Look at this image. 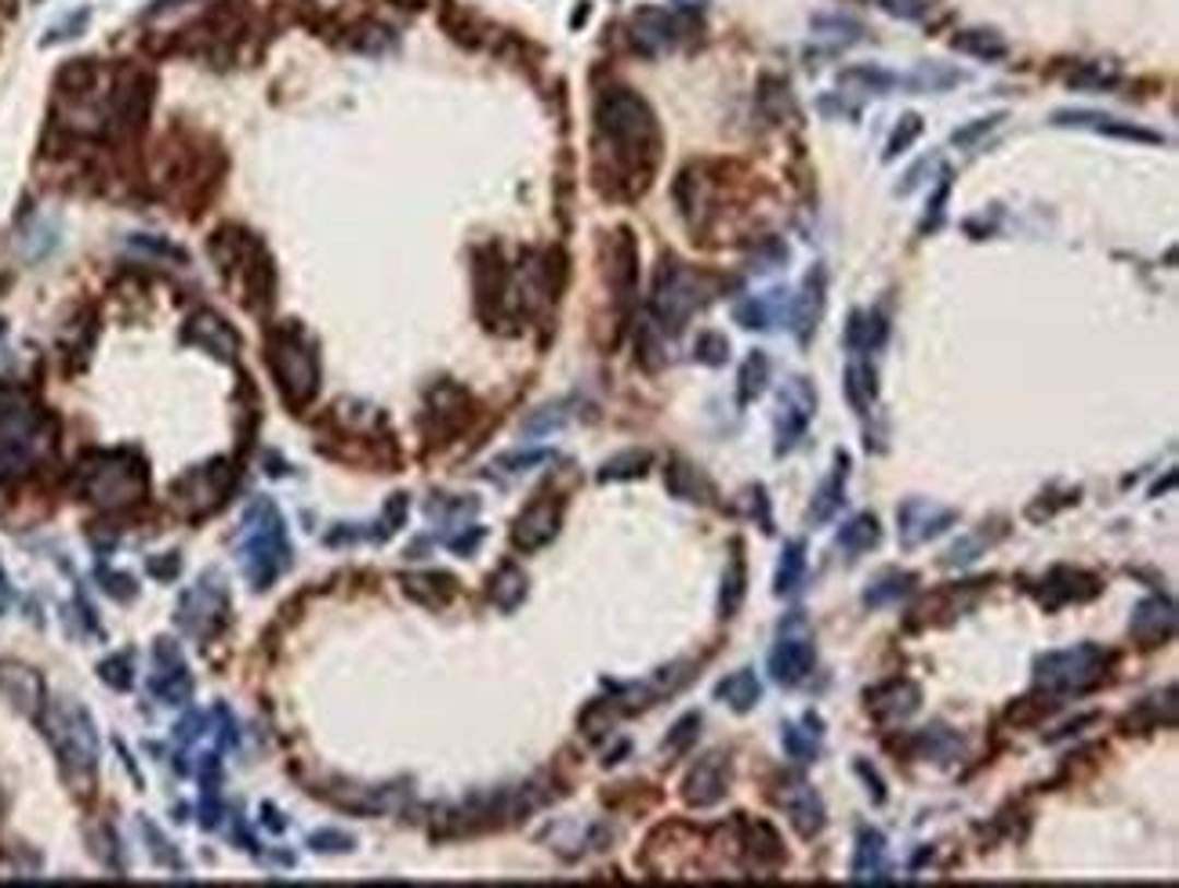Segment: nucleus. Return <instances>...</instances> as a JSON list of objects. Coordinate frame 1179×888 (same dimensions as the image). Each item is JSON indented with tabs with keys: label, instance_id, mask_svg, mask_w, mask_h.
Listing matches in <instances>:
<instances>
[{
	"label": "nucleus",
	"instance_id": "obj_9",
	"mask_svg": "<svg viewBox=\"0 0 1179 888\" xmlns=\"http://www.w3.org/2000/svg\"><path fill=\"white\" fill-rule=\"evenodd\" d=\"M1052 123H1057V128H1082V131L1110 134V139H1125V142H1147V145L1165 142L1158 131L1140 128V123H1132V120H1118V117H1110V113H1093V109H1060V113H1052Z\"/></svg>",
	"mask_w": 1179,
	"mask_h": 888
},
{
	"label": "nucleus",
	"instance_id": "obj_8",
	"mask_svg": "<svg viewBox=\"0 0 1179 888\" xmlns=\"http://www.w3.org/2000/svg\"><path fill=\"white\" fill-rule=\"evenodd\" d=\"M559 519H563V500L559 497H549L541 494L534 497L530 505L523 508V516L516 519L512 526V544L519 552H538L541 544H549L555 537V530H559Z\"/></svg>",
	"mask_w": 1179,
	"mask_h": 888
},
{
	"label": "nucleus",
	"instance_id": "obj_45",
	"mask_svg": "<svg viewBox=\"0 0 1179 888\" xmlns=\"http://www.w3.org/2000/svg\"><path fill=\"white\" fill-rule=\"evenodd\" d=\"M998 120H1005L1002 113H994V117H983V120H977V123H969V128H958L955 134H951V142H955L958 150H966V145H972V142H977L980 134H988V131L994 128Z\"/></svg>",
	"mask_w": 1179,
	"mask_h": 888
},
{
	"label": "nucleus",
	"instance_id": "obj_2",
	"mask_svg": "<svg viewBox=\"0 0 1179 888\" xmlns=\"http://www.w3.org/2000/svg\"><path fill=\"white\" fill-rule=\"evenodd\" d=\"M708 298H711V280L705 272L683 265L679 258H664L661 265H657L650 312L664 334H679L689 316L697 309H705Z\"/></svg>",
	"mask_w": 1179,
	"mask_h": 888
},
{
	"label": "nucleus",
	"instance_id": "obj_21",
	"mask_svg": "<svg viewBox=\"0 0 1179 888\" xmlns=\"http://www.w3.org/2000/svg\"><path fill=\"white\" fill-rule=\"evenodd\" d=\"M966 81V73L955 70V66L944 62H918L907 76H897V87L911 91V95H922V91H947Z\"/></svg>",
	"mask_w": 1179,
	"mask_h": 888
},
{
	"label": "nucleus",
	"instance_id": "obj_18",
	"mask_svg": "<svg viewBox=\"0 0 1179 888\" xmlns=\"http://www.w3.org/2000/svg\"><path fill=\"white\" fill-rule=\"evenodd\" d=\"M821 316H824V269H813L806 276V287H802L795 305H791V327H795L799 341H810Z\"/></svg>",
	"mask_w": 1179,
	"mask_h": 888
},
{
	"label": "nucleus",
	"instance_id": "obj_47",
	"mask_svg": "<svg viewBox=\"0 0 1179 888\" xmlns=\"http://www.w3.org/2000/svg\"><path fill=\"white\" fill-rule=\"evenodd\" d=\"M947 192H951V175H944V181H940V189H936V197H933V208H929L925 222H922V233H925V229H936V225H940V218H944V203H947Z\"/></svg>",
	"mask_w": 1179,
	"mask_h": 888
},
{
	"label": "nucleus",
	"instance_id": "obj_19",
	"mask_svg": "<svg viewBox=\"0 0 1179 888\" xmlns=\"http://www.w3.org/2000/svg\"><path fill=\"white\" fill-rule=\"evenodd\" d=\"M897 87V73L879 70V66H849L838 73V98H868V95H886Z\"/></svg>",
	"mask_w": 1179,
	"mask_h": 888
},
{
	"label": "nucleus",
	"instance_id": "obj_28",
	"mask_svg": "<svg viewBox=\"0 0 1179 888\" xmlns=\"http://www.w3.org/2000/svg\"><path fill=\"white\" fill-rule=\"evenodd\" d=\"M744 591H747V566H744V555H741V541H733V555H730V563H726L722 595H719V613H722V617H733V613L741 609Z\"/></svg>",
	"mask_w": 1179,
	"mask_h": 888
},
{
	"label": "nucleus",
	"instance_id": "obj_13",
	"mask_svg": "<svg viewBox=\"0 0 1179 888\" xmlns=\"http://www.w3.org/2000/svg\"><path fill=\"white\" fill-rule=\"evenodd\" d=\"M780 805L791 819V827L799 830V838H816L824 830V802L810 783L802 780H788L785 791H780Z\"/></svg>",
	"mask_w": 1179,
	"mask_h": 888
},
{
	"label": "nucleus",
	"instance_id": "obj_41",
	"mask_svg": "<svg viewBox=\"0 0 1179 888\" xmlns=\"http://www.w3.org/2000/svg\"><path fill=\"white\" fill-rule=\"evenodd\" d=\"M697 359L708 363V367H719V363L730 359V341H726L722 334H716V330H708V334L697 338Z\"/></svg>",
	"mask_w": 1179,
	"mask_h": 888
},
{
	"label": "nucleus",
	"instance_id": "obj_24",
	"mask_svg": "<svg viewBox=\"0 0 1179 888\" xmlns=\"http://www.w3.org/2000/svg\"><path fill=\"white\" fill-rule=\"evenodd\" d=\"M716 697L722 703H730L736 714H747L752 708H758V700H763V686H758V678L752 671H733V675H726L716 686Z\"/></svg>",
	"mask_w": 1179,
	"mask_h": 888
},
{
	"label": "nucleus",
	"instance_id": "obj_29",
	"mask_svg": "<svg viewBox=\"0 0 1179 888\" xmlns=\"http://www.w3.org/2000/svg\"><path fill=\"white\" fill-rule=\"evenodd\" d=\"M951 48L962 55H972V59H983V62H998L1009 55V44L998 37L994 29H962L958 37L951 40Z\"/></svg>",
	"mask_w": 1179,
	"mask_h": 888
},
{
	"label": "nucleus",
	"instance_id": "obj_46",
	"mask_svg": "<svg viewBox=\"0 0 1179 888\" xmlns=\"http://www.w3.org/2000/svg\"><path fill=\"white\" fill-rule=\"evenodd\" d=\"M563 421H566V414H563V410L559 406H544V414H534V417H530L527 421V431H530V436H538V431H549V428H559L563 425Z\"/></svg>",
	"mask_w": 1179,
	"mask_h": 888
},
{
	"label": "nucleus",
	"instance_id": "obj_40",
	"mask_svg": "<svg viewBox=\"0 0 1179 888\" xmlns=\"http://www.w3.org/2000/svg\"><path fill=\"white\" fill-rule=\"evenodd\" d=\"M988 548H991V537H988V530H980V533H972V537L958 541L955 548L944 555V566H969L972 559H980Z\"/></svg>",
	"mask_w": 1179,
	"mask_h": 888
},
{
	"label": "nucleus",
	"instance_id": "obj_48",
	"mask_svg": "<svg viewBox=\"0 0 1179 888\" xmlns=\"http://www.w3.org/2000/svg\"><path fill=\"white\" fill-rule=\"evenodd\" d=\"M857 772H860V777L868 780V791L875 794V802H879V805L886 802V791H882V780H879V772H875V769H868V761H857Z\"/></svg>",
	"mask_w": 1179,
	"mask_h": 888
},
{
	"label": "nucleus",
	"instance_id": "obj_43",
	"mask_svg": "<svg viewBox=\"0 0 1179 888\" xmlns=\"http://www.w3.org/2000/svg\"><path fill=\"white\" fill-rule=\"evenodd\" d=\"M697 733H700V714H686V719L675 725V733L664 739V750L679 755V750H686L689 744H694Z\"/></svg>",
	"mask_w": 1179,
	"mask_h": 888
},
{
	"label": "nucleus",
	"instance_id": "obj_34",
	"mask_svg": "<svg viewBox=\"0 0 1179 888\" xmlns=\"http://www.w3.org/2000/svg\"><path fill=\"white\" fill-rule=\"evenodd\" d=\"M527 595V577L516 566H502V573L491 580V599L502 609H516Z\"/></svg>",
	"mask_w": 1179,
	"mask_h": 888
},
{
	"label": "nucleus",
	"instance_id": "obj_1",
	"mask_svg": "<svg viewBox=\"0 0 1179 888\" xmlns=\"http://www.w3.org/2000/svg\"><path fill=\"white\" fill-rule=\"evenodd\" d=\"M596 128L614 167L625 181H635V192H642L661 156V128L653 109L632 87H606L596 102Z\"/></svg>",
	"mask_w": 1179,
	"mask_h": 888
},
{
	"label": "nucleus",
	"instance_id": "obj_7",
	"mask_svg": "<svg viewBox=\"0 0 1179 888\" xmlns=\"http://www.w3.org/2000/svg\"><path fill=\"white\" fill-rule=\"evenodd\" d=\"M816 406V392L810 389L806 378H791L780 389V417H777V453L795 450V442L806 431L810 417Z\"/></svg>",
	"mask_w": 1179,
	"mask_h": 888
},
{
	"label": "nucleus",
	"instance_id": "obj_37",
	"mask_svg": "<svg viewBox=\"0 0 1179 888\" xmlns=\"http://www.w3.org/2000/svg\"><path fill=\"white\" fill-rule=\"evenodd\" d=\"M664 479H668V489H672L675 497H683V500H700V489L711 494V486L700 479L697 469H689V464H672Z\"/></svg>",
	"mask_w": 1179,
	"mask_h": 888
},
{
	"label": "nucleus",
	"instance_id": "obj_30",
	"mask_svg": "<svg viewBox=\"0 0 1179 888\" xmlns=\"http://www.w3.org/2000/svg\"><path fill=\"white\" fill-rule=\"evenodd\" d=\"M882 541V530H879V519L875 516H857L853 522H846L842 530H838V548H842L849 559H857V555L871 552L875 544Z\"/></svg>",
	"mask_w": 1179,
	"mask_h": 888
},
{
	"label": "nucleus",
	"instance_id": "obj_42",
	"mask_svg": "<svg viewBox=\"0 0 1179 888\" xmlns=\"http://www.w3.org/2000/svg\"><path fill=\"white\" fill-rule=\"evenodd\" d=\"M541 461H552V453H549V450L516 453V458H502L497 464H491V469H494L491 475H519V472H527L530 464H541Z\"/></svg>",
	"mask_w": 1179,
	"mask_h": 888
},
{
	"label": "nucleus",
	"instance_id": "obj_5",
	"mask_svg": "<svg viewBox=\"0 0 1179 888\" xmlns=\"http://www.w3.org/2000/svg\"><path fill=\"white\" fill-rule=\"evenodd\" d=\"M269 356H272V370H276V384L287 395V403L302 406L305 400H313L320 367H316V352L309 345V338L298 327H283L276 330Z\"/></svg>",
	"mask_w": 1179,
	"mask_h": 888
},
{
	"label": "nucleus",
	"instance_id": "obj_10",
	"mask_svg": "<svg viewBox=\"0 0 1179 888\" xmlns=\"http://www.w3.org/2000/svg\"><path fill=\"white\" fill-rule=\"evenodd\" d=\"M816 664V653H813V642L810 635H785L780 631V642L774 646V653H769V678L777 682V686H802V682L810 678V671Z\"/></svg>",
	"mask_w": 1179,
	"mask_h": 888
},
{
	"label": "nucleus",
	"instance_id": "obj_6",
	"mask_svg": "<svg viewBox=\"0 0 1179 888\" xmlns=\"http://www.w3.org/2000/svg\"><path fill=\"white\" fill-rule=\"evenodd\" d=\"M897 522H900L897 533H900L904 548H918V544L933 541L944 530L955 526L958 511L940 508V505H933V500H925V497H911V500H904V505L897 508Z\"/></svg>",
	"mask_w": 1179,
	"mask_h": 888
},
{
	"label": "nucleus",
	"instance_id": "obj_39",
	"mask_svg": "<svg viewBox=\"0 0 1179 888\" xmlns=\"http://www.w3.org/2000/svg\"><path fill=\"white\" fill-rule=\"evenodd\" d=\"M918 134H922V117H915V113H907V117H900V128L897 131H893L889 134V142H886V153H882V161H897V156L907 150V145H911L915 139H918Z\"/></svg>",
	"mask_w": 1179,
	"mask_h": 888
},
{
	"label": "nucleus",
	"instance_id": "obj_4",
	"mask_svg": "<svg viewBox=\"0 0 1179 888\" xmlns=\"http://www.w3.org/2000/svg\"><path fill=\"white\" fill-rule=\"evenodd\" d=\"M244 566L247 577L255 580V588H269L283 569L291 566V548L283 537V519L269 500L247 511V530H244Z\"/></svg>",
	"mask_w": 1179,
	"mask_h": 888
},
{
	"label": "nucleus",
	"instance_id": "obj_12",
	"mask_svg": "<svg viewBox=\"0 0 1179 888\" xmlns=\"http://www.w3.org/2000/svg\"><path fill=\"white\" fill-rule=\"evenodd\" d=\"M679 26L675 15H668L664 8H639L632 15V40L642 55H661L679 40Z\"/></svg>",
	"mask_w": 1179,
	"mask_h": 888
},
{
	"label": "nucleus",
	"instance_id": "obj_36",
	"mask_svg": "<svg viewBox=\"0 0 1179 888\" xmlns=\"http://www.w3.org/2000/svg\"><path fill=\"white\" fill-rule=\"evenodd\" d=\"M766 378H769V359L763 356V352L747 356L744 370H741V406H747V403L758 400V395L766 392Z\"/></svg>",
	"mask_w": 1179,
	"mask_h": 888
},
{
	"label": "nucleus",
	"instance_id": "obj_44",
	"mask_svg": "<svg viewBox=\"0 0 1179 888\" xmlns=\"http://www.w3.org/2000/svg\"><path fill=\"white\" fill-rule=\"evenodd\" d=\"M875 4L882 11H889L893 19H907V22L922 19L929 11V0H875Z\"/></svg>",
	"mask_w": 1179,
	"mask_h": 888
},
{
	"label": "nucleus",
	"instance_id": "obj_16",
	"mask_svg": "<svg viewBox=\"0 0 1179 888\" xmlns=\"http://www.w3.org/2000/svg\"><path fill=\"white\" fill-rule=\"evenodd\" d=\"M741 852L752 871H769L785 860L780 834L766 824V819H741Z\"/></svg>",
	"mask_w": 1179,
	"mask_h": 888
},
{
	"label": "nucleus",
	"instance_id": "obj_15",
	"mask_svg": "<svg viewBox=\"0 0 1179 888\" xmlns=\"http://www.w3.org/2000/svg\"><path fill=\"white\" fill-rule=\"evenodd\" d=\"M918 703H922V689H918L915 682H904V678L889 682V686H882V689H875L868 697V708L882 725L907 722L918 711Z\"/></svg>",
	"mask_w": 1179,
	"mask_h": 888
},
{
	"label": "nucleus",
	"instance_id": "obj_33",
	"mask_svg": "<svg viewBox=\"0 0 1179 888\" xmlns=\"http://www.w3.org/2000/svg\"><path fill=\"white\" fill-rule=\"evenodd\" d=\"M813 37H824L832 40V48H849V44L864 40V26L853 19H838V15H824V19H813Z\"/></svg>",
	"mask_w": 1179,
	"mask_h": 888
},
{
	"label": "nucleus",
	"instance_id": "obj_31",
	"mask_svg": "<svg viewBox=\"0 0 1179 888\" xmlns=\"http://www.w3.org/2000/svg\"><path fill=\"white\" fill-rule=\"evenodd\" d=\"M780 744H785L791 761H799V766H813V761L821 758V729L785 725V729H780Z\"/></svg>",
	"mask_w": 1179,
	"mask_h": 888
},
{
	"label": "nucleus",
	"instance_id": "obj_11",
	"mask_svg": "<svg viewBox=\"0 0 1179 888\" xmlns=\"http://www.w3.org/2000/svg\"><path fill=\"white\" fill-rule=\"evenodd\" d=\"M726 791H730V761L722 755H708L689 769L683 798L694 808H711L726 798Z\"/></svg>",
	"mask_w": 1179,
	"mask_h": 888
},
{
	"label": "nucleus",
	"instance_id": "obj_23",
	"mask_svg": "<svg viewBox=\"0 0 1179 888\" xmlns=\"http://www.w3.org/2000/svg\"><path fill=\"white\" fill-rule=\"evenodd\" d=\"M1082 580H1093V577L1078 573V569H1052V573H1049L1046 580H1041V584H1046V591H1041V602H1046L1049 609H1057L1060 602H1071V599H1074V602L1093 599L1099 588H1096V584L1078 588Z\"/></svg>",
	"mask_w": 1179,
	"mask_h": 888
},
{
	"label": "nucleus",
	"instance_id": "obj_32",
	"mask_svg": "<svg viewBox=\"0 0 1179 888\" xmlns=\"http://www.w3.org/2000/svg\"><path fill=\"white\" fill-rule=\"evenodd\" d=\"M802 577H806V544L802 541H791L785 548V559H780V569H777V595H795Z\"/></svg>",
	"mask_w": 1179,
	"mask_h": 888
},
{
	"label": "nucleus",
	"instance_id": "obj_38",
	"mask_svg": "<svg viewBox=\"0 0 1179 888\" xmlns=\"http://www.w3.org/2000/svg\"><path fill=\"white\" fill-rule=\"evenodd\" d=\"M646 464H650V453H639V450L621 453V458L606 461V469L599 472V479H603V483H610V479H635V475L646 472Z\"/></svg>",
	"mask_w": 1179,
	"mask_h": 888
},
{
	"label": "nucleus",
	"instance_id": "obj_35",
	"mask_svg": "<svg viewBox=\"0 0 1179 888\" xmlns=\"http://www.w3.org/2000/svg\"><path fill=\"white\" fill-rule=\"evenodd\" d=\"M918 750H922V758L947 761V758H955L962 750V739L951 733V729L933 725V729H925V733H918Z\"/></svg>",
	"mask_w": 1179,
	"mask_h": 888
},
{
	"label": "nucleus",
	"instance_id": "obj_20",
	"mask_svg": "<svg viewBox=\"0 0 1179 888\" xmlns=\"http://www.w3.org/2000/svg\"><path fill=\"white\" fill-rule=\"evenodd\" d=\"M886 838L879 830L864 827L857 838V856H853V881H882L886 878Z\"/></svg>",
	"mask_w": 1179,
	"mask_h": 888
},
{
	"label": "nucleus",
	"instance_id": "obj_49",
	"mask_svg": "<svg viewBox=\"0 0 1179 888\" xmlns=\"http://www.w3.org/2000/svg\"><path fill=\"white\" fill-rule=\"evenodd\" d=\"M672 4H679V8H705L708 0H672Z\"/></svg>",
	"mask_w": 1179,
	"mask_h": 888
},
{
	"label": "nucleus",
	"instance_id": "obj_14",
	"mask_svg": "<svg viewBox=\"0 0 1179 888\" xmlns=\"http://www.w3.org/2000/svg\"><path fill=\"white\" fill-rule=\"evenodd\" d=\"M1132 639H1136L1140 646H1165L1176 635V609L1169 599L1154 595V599H1143L1136 613H1132V624H1129Z\"/></svg>",
	"mask_w": 1179,
	"mask_h": 888
},
{
	"label": "nucleus",
	"instance_id": "obj_25",
	"mask_svg": "<svg viewBox=\"0 0 1179 888\" xmlns=\"http://www.w3.org/2000/svg\"><path fill=\"white\" fill-rule=\"evenodd\" d=\"M846 479H849V458H846V453H838L832 479H827V483L821 486V494L813 497V508H810V519H813V522H827L838 508H842V500H846Z\"/></svg>",
	"mask_w": 1179,
	"mask_h": 888
},
{
	"label": "nucleus",
	"instance_id": "obj_3",
	"mask_svg": "<svg viewBox=\"0 0 1179 888\" xmlns=\"http://www.w3.org/2000/svg\"><path fill=\"white\" fill-rule=\"evenodd\" d=\"M1107 653L1099 646H1074V649H1060V653H1046L1035 664V686L1046 692V700L1063 703L1071 697H1082V692L1096 689L1104 682L1107 671Z\"/></svg>",
	"mask_w": 1179,
	"mask_h": 888
},
{
	"label": "nucleus",
	"instance_id": "obj_17",
	"mask_svg": "<svg viewBox=\"0 0 1179 888\" xmlns=\"http://www.w3.org/2000/svg\"><path fill=\"white\" fill-rule=\"evenodd\" d=\"M189 323H192V327H189L192 345H200L203 352H211V356H225V359L236 356V348H240V338H236L233 327L225 323V320H219L214 312L192 316Z\"/></svg>",
	"mask_w": 1179,
	"mask_h": 888
},
{
	"label": "nucleus",
	"instance_id": "obj_22",
	"mask_svg": "<svg viewBox=\"0 0 1179 888\" xmlns=\"http://www.w3.org/2000/svg\"><path fill=\"white\" fill-rule=\"evenodd\" d=\"M886 334H889V327L879 312H853L846 323V348L853 352V356H868V352L882 348Z\"/></svg>",
	"mask_w": 1179,
	"mask_h": 888
},
{
	"label": "nucleus",
	"instance_id": "obj_26",
	"mask_svg": "<svg viewBox=\"0 0 1179 888\" xmlns=\"http://www.w3.org/2000/svg\"><path fill=\"white\" fill-rule=\"evenodd\" d=\"M875 395H879L875 367H871L864 356H853V363L846 367V400H849V406H853L857 414H868L871 403H875Z\"/></svg>",
	"mask_w": 1179,
	"mask_h": 888
},
{
	"label": "nucleus",
	"instance_id": "obj_27",
	"mask_svg": "<svg viewBox=\"0 0 1179 888\" xmlns=\"http://www.w3.org/2000/svg\"><path fill=\"white\" fill-rule=\"evenodd\" d=\"M915 573H904V569H886L879 580H871V588L864 591V606L868 609H882V606H893V602H900L904 595H911L915 591Z\"/></svg>",
	"mask_w": 1179,
	"mask_h": 888
}]
</instances>
